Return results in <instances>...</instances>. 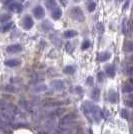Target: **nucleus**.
I'll list each match as a JSON object with an SVG mask.
<instances>
[{
  "mask_svg": "<svg viewBox=\"0 0 133 134\" xmlns=\"http://www.w3.org/2000/svg\"><path fill=\"white\" fill-rule=\"evenodd\" d=\"M86 83L88 84V85H93V77H91V76H89L88 78H87V80H86Z\"/></svg>",
  "mask_w": 133,
  "mask_h": 134,
  "instance_id": "obj_30",
  "label": "nucleus"
},
{
  "mask_svg": "<svg viewBox=\"0 0 133 134\" xmlns=\"http://www.w3.org/2000/svg\"><path fill=\"white\" fill-rule=\"evenodd\" d=\"M132 50H133L132 42L127 41V42L124 44V51H125V52H127V53H130V52H132Z\"/></svg>",
  "mask_w": 133,
  "mask_h": 134,
  "instance_id": "obj_19",
  "label": "nucleus"
},
{
  "mask_svg": "<svg viewBox=\"0 0 133 134\" xmlns=\"http://www.w3.org/2000/svg\"><path fill=\"white\" fill-rule=\"evenodd\" d=\"M33 14L35 18H37V19H42L43 17H44V9L41 7V6H36L35 8L33 9Z\"/></svg>",
  "mask_w": 133,
  "mask_h": 134,
  "instance_id": "obj_7",
  "label": "nucleus"
},
{
  "mask_svg": "<svg viewBox=\"0 0 133 134\" xmlns=\"http://www.w3.org/2000/svg\"><path fill=\"white\" fill-rule=\"evenodd\" d=\"M122 1H124V0H116V3H120Z\"/></svg>",
  "mask_w": 133,
  "mask_h": 134,
  "instance_id": "obj_35",
  "label": "nucleus"
},
{
  "mask_svg": "<svg viewBox=\"0 0 133 134\" xmlns=\"http://www.w3.org/2000/svg\"><path fill=\"white\" fill-rule=\"evenodd\" d=\"M47 90V86L44 85V84H38V85H35L33 88H32V91L34 93H41V92H44Z\"/></svg>",
  "mask_w": 133,
  "mask_h": 134,
  "instance_id": "obj_11",
  "label": "nucleus"
},
{
  "mask_svg": "<svg viewBox=\"0 0 133 134\" xmlns=\"http://www.w3.org/2000/svg\"><path fill=\"white\" fill-rule=\"evenodd\" d=\"M51 86H52V88H54L55 90L60 91V90H63L65 88V83L62 80H53L51 82Z\"/></svg>",
  "mask_w": 133,
  "mask_h": 134,
  "instance_id": "obj_6",
  "label": "nucleus"
},
{
  "mask_svg": "<svg viewBox=\"0 0 133 134\" xmlns=\"http://www.w3.org/2000/svg\"><path fill=\"white\" fill-rule=\"evenodd\" d=\"M77 117L78 116L75 113H69V114H67L65 116H63L60 119V121H59V127H60V129L65 130L68 127V125L70 123H72L74 120H76Z\"/></svg>",
  "mask_w": 133,
  "mask_h": 134,
  "instance_id": "obj_2",
  "label": "nucleus"
},
{
  "mask_svg": "<svg viewBox=\"0 0 133 134\" xmlns=\"http://www.w3.org/2000/svg\"><path fill=\"white\" fill-rule=\"evenodd\" d=\"M126 104H127L128 106H131V105H132V104H131V102H129V100L126 101Z\"/></svg>",
  "mask_w": 133,
  "mask_h": 134,
  "instance_id": "obj_34",
  "label": "nucleus"
},
{
  "mask_svg": "<svg viewBox=\"0 0 133 134\" xmlns=\"http://www.w3.org/2000/svg\"><path fill=\"white\" fill-rule=\"evenodd\" d=\"M97 79H98V81H99V82H103V81H104V79H105L104 73L98 72V74H97Z\"/></svg>",
  "mask_w": 133,
  "mask_h": 134,
  "instance_id": "obj_28",
  "label": "nucleus"
},
{
  "mask_svg": "<svg viewBox=\"0 0 133 134\" xmlns=\"http://www.w3.org/2000/svg\"><path fill=\"white\" fill-rule=\"evenodd\" d=\"M95 8H96V4H95L94 2H91V3H90V4L88 5V10L90 12L94 11Z\"/></svg>",
  "mask_w": 133,
  "mask_h": 134,
  "instance_id": "obj_29",
  "label": "nucleus"
},
{
  "mask_svg": "<svg viewBox=\"0 0 133 134\" xmlns=\"http://www.w3.org/2000/svg\"><path fill=\"white\" fill-rule=\"evenodd\" d=\"M21 50H22V46L19 44L10 45V46H8L6 48V51L9 52V53H18V52H20Z\"/></svg>",
  "mask_w": 133,
  "mask_h": 134,
  "instance_id": "obj_8",
  "label": "nucleus"
},
{
  "mask_svg": "<svg viewBox=\"0 0 133 134\" xmlns=\"http://www.w3.org/2000/svg\"><path fill=\"white\" fill-rule=\"evenodd\" d=\"M98 29H99V30H102V31H103V25H102V24H98Z\"/></svg>",
  "mask_w": 133,
  "mask_h": 134,
  "instance_id": "obj_33",
  "label": "nucleus"
},
{
  "mask_svg": "<svg viewBox=\"0 0 133 134\" xmlns=\"http://www.w3.org/2000/svg\"><path fill=\"white\" fill-rule=\"evenodd\" d=\"M132 91H133V87L131 84L126 83L123 86V92H124V93H131Z\"/></svg>",
  "mask_w": 133,
  "mask_h": 134,
  "instance_id": "obj_20",
  "label": "nucleus"
},
{
  "mask_svg": "<svg viewBox=\"0 0 133 134\" xmlns=\"http://www.w3.org/2000/svg\"><path fill=\"white\" fill-rule=\"evenodd\" d=\"M61 102H48V103H44V107H57L60 106Z\"/></svg>",
  "mask_w": 133,
  "mask_h": 134,
  "instance_id": "obj_23",
  "label": "nucleus"
},
{
  "mask_svg": "<svg viewBox=\"0 0 133 134\" xmlns=\"http://www.w3.org/2000/svg\"><path fill=\"white\" fill-rule=\"evenodd\" d=\"M61 15H62V11H61V9H59V8H55V9L52 11V13H51L52 18L55 19V20H58L61 17Z\"/></svg>",
  "mask_w": 133,
  "mask_h": 134,
  "instance_id": "obj_17",
  "label": "nucleus"
},
{
  "mask_svg": "<svg viewBox=\"0 0 133 134\" xmlns=\"http://www.w3.org/2000/svg\"><path fill=\"white\" fill-rule=\"evenodd\" d=\"M8 8H9L10 11L15 12V13H19V12L22 11L23 6L22 4H20L18 2H12V3H10V5L8 6Z\"/></svg>",
  "mask_w": 133,
  "mask_h": 134,
  "instance_id": "obj_5",
  "label": "nucleus"
},
{
  "mask_svg": "<svg viewBox=\"0 0 133 134\" xmlns=\"http://www.w3.org/2000/svg\"><path fill=\"white\" fill-rule=\"evenodd\" d=\"M129 30H130V22L125 18L123 20V23H122V32L124 34H126Z\"/></svg>",
  "mask_w": 133,
  "mask_h": 134,
  "instance_id": "obj_15",
  "label": "nucleus"
},
{
  "mask_svg": "<svg viewBox=\"0 0 133 134\" xmlns=\"http://www.w3.org/2000/svg\"><path fill=\"white\" fill-rule=\"evenodd\" d=\"M108 100L111 103H116L118 101V94L115 90H109L108 92Z\"/></svg>",
  "mask_w": 133,
  "mask_h": 134,
  "instance_id": "obj_9",
  "label": "nucleus"
},
{
  "mask_svg": "<svg viewBox=\"0 0 133 134\" xmlns=\"http://www.w3.org/2000/svg\"><path fill=\"white\" fill-rule=\"evenodd\" d=\"M109 58H110V53H109V52H107V51L101 52V53H99L98 56H97V59L101 62L106 61V60H108Z\"/></svg>",
  "mask_w": 133,
  "mask_h": 134,
  "instance_id": "obj_12",
  "label": "nucleus"
},
{
  "mask_svg": "<svg viewBox=\"0 0 133 134\" xmlns=\"http://www.w3.org/2000/svg\"><path fill=\"white\" fill-rule=\"evenodd\" d=\"M34 22H33V19L31 17L27 15V16L24 17V20H23V27L25 30H30L31 28L33 27Z\"/></svg>",
  "mask_w": 133,
  "mask_h": 134,
  "instance_id": "obj_4",
  "label": "nucleus"
},
{
  "mask_svg": "<svg viewBox=\"0 0 133 134\" xmlns=\"http://www.w3.org/2000/svg\"><path fill=\"white\" fill-rule=\"evenodd\" d=\"M60 1L63 3V4H65V2H66V0H60Z\"/></svg>",
  "mask_w": 133,
  "mask_h": 134,
  "instance_id": "obj_36",
  "label": "nucleus"
},
{
  "mask_svg": "<svg viewBox=\"0 0 133 134\" xmlns=\"http://www.w3.org/2000/svg\"><path fill=\"white\" fill-rule=\"evenodd\" d=\"M126 72H127L128 75H132V67L129 66L127 68V70H126Z\"/></svg>",
  "mask_w": 133,
  "mask_h": 134,
  "instance_id": "obj_31",
  "label": "nucleus"
},
{
  "mask_svg": "<svg viewBox=\"0 0 133 134\" xmlns=\"http://www.w3.org/2000/svg\"><path fill=\"white\" fill-rule=\"evenodd\" d=\"M106 74L110 78H113L115 76V68L113 65H107L106 66Z\"/></svg>",
  "mask_w": 133,
  "mask_h": 134,
  "instance_id": "obj_13",
  "label": "nucleus"
},
{
  "mask_svg": "<svg viewBox=\"0 0 133 134\" xmlns=\"http://www.w3.org/2000/svg\"><path fill=\"white\" fill-rule=\"evenodd\" d=\"M89 46H90V41L89 40H85L83 43H82V45H81V49L85 50V49L89 48Z\"/></svg>",
  "mask_w": 133,
  "mask_h": 134,
  "instance_id": "obj_27",
  "label": "nucleus"
},
{
  "mask_svg": "<svg viewBox=\"0 0 133 134\" xmlns=\"http://www.w3.org/2000/svg\"><path fill=\"white\" fill-rule=\"evenodd\" d=\"M121 116L124 118V119H128V118H129V111H128L127 109H122Z\"/></svg>",
  "mask_w": 133,
  "mask_h": 134,
  "instance_id": "obj_26",
  "label": "nucleus"
},
{
  "mask_svg": "<svg viewBox=\"0 0 133 134\" xmlns=\"http://www.w3.org/2000/svg\"><path fill=\"white\" fill-rule=\"evenodd\" d=\"M67 50H68V52H69V51H70V52H71V51H72V49H73V47H72V45L70 44V43H68V44H67Z\"/></svg>",
  "mask_w": 133,
  "mask_h": 134,
  "instance_id": "obj_32",
  "label": "nucleus"
},
{
  "mask_svg": "<svg viewBox=\"0 0 133 134\" xmlns=\"http://www.w3.org/2000/svg\"><path fill=\"white\" fill-rule=\"evenodd\" d=\"M9 19H11V16H10L9 14H3V15L0 16V22L1 23L7 22Z\"/></svg>",
  "mask_w": 133,
  "mask_h": 134,
  "instance_id": "obj_24",
  "label": "nucleus"
},
{
  "mask_svg": "<svg viewBox=\"0 0 133 134\" xmlns=\"http://www.w3.org/2000/svg\"><path fill=\"white\" fill-rule=\"evenodd\" d=\"M13 27H14V23H12V22L6 23V24L2 25V26L0 27V31H1V32H8V31L11 30Z\"/></svg>",
  "mask_w": 133,
  "mask_h": 134,
  "instance_id": "obj_14",
  "label": "nucleus"
},
{
  "mask_svg": "<svg viewBox=\"0 0 133 134\" xmlns=\"http://www.w3.org/2000/svg\"><path fill=\"white\" fill-rule=\"evenodd\" d=\"M64 111H65L64 108H58V109H56L55 111L51 114V116H61L64 113Z\"/></svg>",
  "mask_w": 133,
  "mask_h": 134,
  "instance_id": "obj_21",
  "label": "nucleus"
},
{
  "mask_svg": "<svg viewBox=\"0 0 133 134\" xmlns=\"http://www.w3.org/2000/svg\"><path fill=\"white\" fill-rule=\"evenodd\" d=\"M74 71H75V68H74V66H71V65L66 66L64 68V72L66 74H72V73H74Z\"/></svg>",
  "mask_w": 133,
  "mask_h": 134,
  "instance_id": "obj_25",
  "label": "nucleus"
},
{
  "mask_svg": "<svg viewBox=\"0 0 133 134\" xmlns=\"http://www.w3.org/2000/svg\"><path fill=\"white\" fill-rule=\"evenodd\" d=\"M82 109L89 121L94 120L96 122H98L100 119L103 117V111L97 105H95L89 101L84 102L82 105Z\"/></svg>",
  "mask_w": 133,
  "mask_h": 134,
  "instance_id": "obj_1",
  "label": "nucleus"
},
{
  "mask_svg": "<svg viewBox=\"0 0 133 134\" xmlns=\"http://www.w3.org/2000/svg\"><path fill=\"white\" fill-rule=\"evenodd\" d=\"M64 37L65 38H72V37H75L77 35V32L75 30H67L64 32Z\"/></svg>",
  "mask_w": 133,
  "mask_h": 134,
  "instance_id": "obj_18",
  "label": "nucleus"
},
{
  "mask_svg": "<svg viewBox=\"0 0 133 134\" xmlns=\"http://www.w3.org/2000/svg\"><path fill=\"white\" fill-rule=\"evenodd\" d=\"M74 1H80V0H74Z\"/></svg>",
  "mask_w": 133,
  "mask_h": 134,
  "instance_id": "obj_37",
  "label": "nucleus"
},
{
  "mask_svg": "<svg viewBox=\"0 0 133 134\" xmlns=\"http://www.w3.org/2000/svg\"><path fill=\"white\" fill-rule=\"evenodd\" d=\"M4 64L8 67H16L21 64V61L19 59H8L4 62Z\"/></svg>",
  "mask_w": 133,
  "mask_h": 134,
  "instance_id": "obj_10",
  "label": "nucleus"
},
{
  "mask_svg": "<svg viewBox=\"0 0 133 134\" xmlns=\"http://www.w3.org/2000/svg\"><path fill=\"white\" fill-rule=\"evenodd\" d=\"M71 16H72V18L74 20H76L78 22H83L84 21L83 11L79 7H74V8H72V10H71Z\"/></svg>",
  "mask_w": 133,
  "mask_h": 134,
  "instance_id": "obj_3",
  "label": "nucleus"
},
{
  "mask_svg": "<svg viewBox=\"0 0 133 134\" xmlns=\"http://www.w3.org/2000/svg\"><path fill=\"white\" fill-rule=\"evenodd\" d=\"M46 6L49 9H52L53 7H56V0H47L46 1Z\"/></svg>",
  "mask_w": 133,
  "mask_h": 134,
  "instance_id": "obj_22",
  "label": "nucleus"
},
{
  "mask_svg": "<svg viewBox=\"0 0 133 134\" xmlns=\"http://www.w3.org/2000/svg\"><path fill=\"white\" fill-rule=\"evenodd\" d=\"M99 96H100V89L98 87H95L94 89L92 90V93H91V98L94 101L99 100Z\"/></svg>",
  "mask_w": 133,
  "mask_h": 134,
  "instance_id": "obj_16",
  "label": "nucleus"
}]
</instances>
